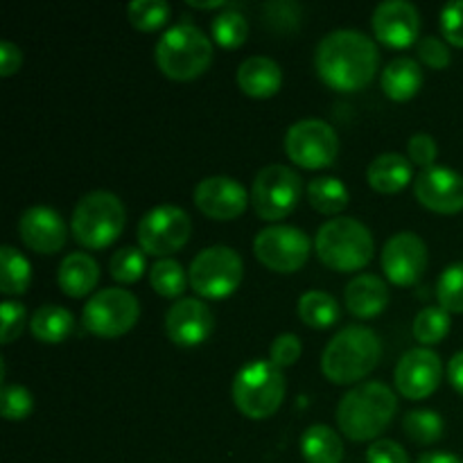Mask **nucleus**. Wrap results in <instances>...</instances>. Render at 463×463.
Segmentation results:
<instances>
[{
    "label": "nucleus",
    "mask_w": 463,
    "mask_h": 463,
    "mask_svg": "<svg viewBox=\"0 0 463 463\" xmlns=\"http://www.w3.org/2000/svg\"><path fill=\"white\" fill-rule=\"evenodd\" d=\"M414 197L441 215L463 211V176L450 167H430L414 181Z\"/></svg>",
    "instance_id": "a211bd4d"
},
{
    "label": "nucleus",
    "mask_w": 463,
    "mask_h": 463,
    "mask_svg": "<svg viewBox=\"0 0 463 463\" xmlns=\"http://www.w3.org/2000/svg\"><path fill=\"white\" fill-rule=\"evenodd\" d=\"M75 330V317L61 306H43L30 321V333L43 344H61Z\"/></svg>",
    "instance_id": "bb28decb"
},
{
    "label": "nucleus",
    "mask_w": 463,
    "mask_h": 463,
    "mask_svg": "<svg viewBox=\"0 0 463 463\" xmlns=\"http://www.w3.org/2000/svg\"><path fill=\"white\" fill-rule=\"evenodd\" d=\"M129 23L140 32H154L170 18V5L163 0H134L127 7Z\"/></svg>",
    "instance_id": "f704fd0d"
},
{
    "label": "nucleus",
    "mask_w": 463,
    "mask_h": 463,
    "mask_svg": "<svg viewBox=\"0 0 463 463\" xmlns=\"http://www.w3.org/2000/svg\"><path fill=\"white\" fill-rule=\"evenodd\" d=\"M140 317L138 298L122 288L95 292L84 306V326L98 337H120L129 333Z\"/></svg>",
    "instance_id": "9d476101"
},
{
    "label": "nucleus",
    "mask_w": 463,
    "mask_h": 463,
    "mask_svg": "<svg viewBox=\"0 0 463 463\" xmlns=\"http://www.w3.org/2000/svg\"><path fill=\"white\" fill-rule=\"evenodd\" d=\"M315 249L326 267L348 274L373 260L375 242L371 231L355 217H333L317 231Z\"/></svg>",
    "instance_id": "20e7f679"
},
{
    "label": "nucleus",
    "mask_w": 463,
    "mask_h": 463,
    "mask_svg": "<svg viewBox=\"0 0 463 463\" xmlns=\"http://www.w3.org/2000/svg\"><path fill=\"white\" fill-rule=\"evenodd\" d=\"M380 54L373 41L357 30H335L319 41L315 66L321 80L335 90L353 93L378 72Z\"/></svg>",
    "instance_id": "f257e3e1"
},
{
    "label": "nucleus",
    "mask_w": 463,
    "mask_h": 463,
    "mask_svg": "<svg viewBox=\"0 0 463 463\" xmlns=\"http://www.w3.org/2000/svg\"><path fill=\"white\" fill-rule=\"evenodd\" d=\"M373 32L389 48H410L420 32L419 9L407 0H387L373 12Z\"/></svg>",
    "instance_id": "6ab92c4d"
},
{
    "label": "nucleus",
    "mask_w": 463,
    "mask_h": 463,
    "mask_svg": "<svg viewBox=\"0 0 463 463\" xmlns=\"http://www.w3.org/2000/svg\"><path fill=\"white\" fill-rule=\"evenodd\" d=\"M450 333V312L439 307H423L414 319V337L425 346L441 342Z\"/></svg>",
    "instance_id": "473e14b6"
},
{
    "label": "nucleus",
    "mask_w": 463,
    "mask_h": 463,
    "mask_svg": "<svg viewBox=\"0 0 463 463\" xmlns=\"http://www.w3.org/2000/svg\"><path fill=\"white\" fill-rule=\"evenodd\" d=\"M145 269H147V260H145L143 249L122 247L109 260V271L118 283H136L143 279Z\"/></svg>",
    "instance_id": "c9c22d12"
},
{
    "label": "nucleus",
    "mask_w": 463,
    "mask_h": 463,
    "mask_svg": "<svg viewBox=\"0 0 463 463\" xmlns=\"http://www.w3.org/2000/svg\"><path fill=\"white\" fill-rule=\"evenodd\" d=\"M25 306L18 301H5L0 306V342L12 344L25 328Z\"/></svg>",
    "instance_id": "58836bf2"
},
{
    "label": "nucleus",
    "mask_w": 463,
    "mask_h": 463,
    "mask_svg": "<svg viewBox=\"0 0 463 463\" xmlns=\"http://www.w3.org/2000/svg\"><path fill=\"white\" fill-rule=\"evenodd\" d=\"M127 213L120 199L109 190H93L72 211V235L86 249H104L120 238Z\"/></svg>",
    "instance_id": "423d86ee"
},
{
    "label": "nucleus",
    "mask_w": 463,
    "mask_h": 463,
    "mask_svg": "<svg viewBox=\"0 0 463 463\" xmlns=\"http://www.w3.org/2000/svg\"><path fill=\"white\" fill-rule=\"evenodd\" d=\"M448 380L463 396V351L457 353L450 360V364H448Z\"/></svg>",
    "instance_id": "49530a36"
},
{
    "label": "nucleus",
    "mask_w": 463,
    "mask_h": 463,
    "mask_svg": "<svg viewBox=\"0 0 463 463\" xmlns=\"http://www.w3.org/2000/svg\"><path fill=\"white\" fill-rule=\"evenodd\" d=\"M398 411V398L384 383H362L337 405V425L351 441H373Z\"/></svg>",
    "instance_id": "f03ea898"
},
{
    "label": "nucleus",
    "mask_w": 463,
    "mask_h": 463,
    "mask_svg": "<svg viewBox=\"0 0 463 463\" xmlns=\"http://www.w3.org/2000/svg\"><path fill=\"white\" fill-rule=\"evenodd\" d=\"M366 461L369 463H410L405 448L392 439H378L366 450Z\"/></svg>",
    "instance_id": "37998d69"
},
{
    "label": "nucleus",
    "mask_w": 463,
    "mask_h": 463,
    "mask_svg": "<svg viewBox=\"0 0 463 463\" xmlns=\"http://www.w3.org/2000/svg\"><path fill=\"white\" fill-rule=\"evenodd\" d=\"M283 71L269 57H249L238 68V86L249 98L265 99L280 90Z\"/></svg>",
    "instance_id": "4be33fe9"
},
{
    "label": "nucleus",
    "mask_w": 463,
    "mask_h": 463,
    "mask_svg": "<svg viewBox=\"0 0 463 463\" xmlns=\"http://www.w3.org/2000/svg\"><path fill=\"white\" fill-rule=\"evenodd\" d=\"M416 463H463L459 457L450 455V452H428V455L420 457Z\"/></svg>",
    "instance_id": "de8ad7c7"
},
{
    "label": "nucleus",
    "mask_w": 463,
    "mask_h": 463,
    "mask_svg": "<svg viewBox=\"0 0 463 463\" xmlns=\"http://www.w3.org/2000/svg\"><path fill=\"white\" fill-rule=\"evenodd\" d=\"M0 262H3L0 292L5 297H18V294L27 292L32 280V265L27 262V258L21 256L14 247L5 244V247H0Z\"/></svg>",
    "instance_id": "c756f323"
},
{
    "label": "nucleus",
    "mask_w": 463,
    "mask_h": 463,
    "mask_svg": "<svg viewBox=\"0 0 463 463\" xmlns=\"http://www.w3.org/2000/svg\"><path fill=\"white\" fill-rule=\"evenodd\" d=\"M213 39L222 45V48H240L249 36V23L235 9H226V12L217 14L213 18Z\"/></svg>",
    "instance_id": "72a5a7b5"
},
{
    "label": "nucleus",
    "mask_w": 463,
    "mask_h": 463,
    "mask_svg": "<svg viewBox=\"0 0 463 463\" xmlns=\"http://www.w3.org/2000/svg\"><path fill=\"white\" fill-rule=\"evenodd\" d=\"M301 351H303L301 339H298L297 335L292 333L279 335L269 348V355H271L269 362L274 366H279V369H285V366L297 364L298 357H301Z\"/></svg>",
    "instance_id": "ea45409f"
},
{
    "label": "nucleus",
    "mask_w": 463,
    "mask_h": 463,
    "mask_svg": "<svg viewBox=\"0 0 463 463\" xmlns=\"http://www.w3.org/2000/svg\"><path fill=\"white\" fill-rule=\"evenodd\" d=\"M194 203L211 220H238L249 206V193L231 176H206L194 188Z\"/></svg>",
    "instance_id": "dca6fc26"
},
{
    "label": "nucleus",
    "mask_w": 463,
    "mask_h": 463,
    "mask_svg": "<svg viewBox=\"0 0 463 463\" xmlns=\"http://www.w3.org/2000/svg\"><path fill=\"white\" fill-rule=\"evenodd\" d=\"M23 63V52L18 45H14L12 41H3L0 43V75L9 77L21 68Z\"/></svg>",
    "instance_id": "a18cd8bd"
},
{
    "label": "nucleus",
    "mask_w": 463,
    "mask_h": 463,
    "mask_svg": "<svg viewBox=\"0 0 463 463\" xmlns=\"http://www.w3.org/2000/svg\"><path fill=\"white\" fill-rule=\"evenodd\" d=\"M190 5H193V7H199V9H220V7H226L224 0H211V3H203V0H190Z\"/></svg>",
    "instance_id": "09e8293b"
},
{
    "label": "nucleus",
    "mask_w": 463,
    "mask_h": 463,
    "mask_svg": "<svg viewBox=\"0 0 463 463\" xmlns=\"http://www.w3.org/2000/svg\"><path fill=\"white\" fill-rule=\"evenodd\" d=\"M213 61V43L199 27L179 23L156 43V63L170 80L188 81L203 75Z\"/></svg>",
    "instance_id": "39448f33"
},
{
    "label": "nucleus",
    "mask_w": 463,
    "mask_h": 463,
    "mask_svg": "<svg viewBox=\"0 0 463 463\" xmlns=\"http://www.w3.org/2000/svg\"><path fill=\"white\" fill-rule=\"evenodd\" d=\"M407 149H410L411 165H419V167H423V170L434 167L439 149H437V140H434L432 136H428V134L411 136Z\"/></svg>",
    "instance_id": "79ce46f5"
},
{
    "label": "nucleus",
    "mask_w": 463,
    "mask_h": 463,
    "mask_svg": "<svg viewBox=\"0 0 463 463\" xmlns=\"http://www.w3.org/2000/svg\"><path fill=\"white\" fill-rule=\"evenodd\" d=\"M307 202L324 215H337L348 206V188L337 176H319L307 184Z\"/></svg>",
    "instance_id": "c85d7f7f"
},
{
    "label": "nucleus",
    "mask_w": 463,
    "mask_h": 463,
    "mask_svg": "<svg viewBox=\"0 0 463 463\" xmlns=\"http://www.w3.org/2000/svg\"><path fill=\"white\" fill-rule=\"evenodd\" d=\"M441 357L432 348H411L401 357L396 371H393L398 392L410 401H423V398L432 396L441 384Z\"/></svg>",
    "instance_id": "2eb2a0df"
},
{
    "label": "nucleus",
    "mask_w": 463,
    "mask_h": 463,
    "mask_svg": "<svg viewBox=\"0 0 463 463\" xmlns=\"http://www.w3.org/2000/svg\"><path fill=\"white\" fill-rule=\"evenodd\" d=\"M303 194V179L288 165H267L256 175L251 185L253 211L260 220L276 222L297 208Z\"/></svg>",
    "instance_id": "1a4fd4ad"
},
{
    "label": "nucleus",
    "mask_w": 463,
    "mask_h": 463,
    "mask_svg": "<svg viewBox=\"0 0 463 463\" xmlns=\"http://www.w3.org/2000/svg\"><path fill=\"white\" fill-rule=\"evenodd\" d=\"M428 269V247L411 231L392 235L383 249V271L393 285L411 288Z\"/></svg>",
    "instance_id": "4468645a"
},
{
    "label": "nucleus",
    "mask_w": 463,
    "mask_h": 463,
    "mask_svg": "<svg viewBox=\"0 0 463 463\" xmlns=\"http://www.w3.org/2000/svg\"><path fill=\"white\" fill-rule=\"evenodd\" d=\"M244 265L235 249L215 244L194 256L188 269L190 288L203 298H226L242 283Z\"/></svg>",
    "instance_id": "6e6552de"
},
{
    "label": "nucleus",
    "mask_w": 463,
    "mask_h": 463,
    "mask_svg": "<svg viewBox=\"0 0 463 463\" xmlns=\"http://www.w3.org/2000/svg\"><path fill=\"white\" fill-rule=\"evenodd\" d=\"M441 32L452 45L463 48V0H452L443 7Z\"/></svg>",
    "instance_id": "a19ab883"
},
{
    "label": "nucleus",
    "mask_w": 463,
    "mask_h": 463,
    "mask_svg": "<svg viewBox=\"0 0 463 463\" xmlns=\"http://www.w3.org/2000/svg\"><path fill=\"white\" fill-rule=\"evenodd\" d=\"M18 233H21V240L27 249L43 253V256L57 253L68 240L66 222L61 220L57 211L48 206L27 208L18 220Z\"/></svg>",
    "instance_id": "aec40b11"
},
{
    "label": "nucleus",
    "mask_w": 463,
    "mask_h": 463,
    "mask_svg": "<svg viewBox=\"0 0 463 463\" xmlns=\"http://www.w3.org/2000/svg\"><path fill=\"white\" fill-rule=\"evenodd\" d=\"M213 328L215 317L199 298H179L165 315V333L176 346H199L211 337Z\"/></svg>",
    "instance_id": "f3484780"
},
{
    "label": "nucleus",
    "mask_w": 463,
    "mask_h": 463,
    "mask_svg": "<svg viewBox=\"0 0 463 463\" xmlns=\"http://www.w3.org/2000/svg\"><path fill=\"white\" fill-rule=\"evenodd\" d=\"M312 242L301 229L288 224L267 226L253 240V253L271 271L292 274L298 271L310 258Z\"/></svg>",
    "instance_id": "f8f14e48"
},
{
    "label": "nucleus",
    "mask_w": 463,
    "mask_h": 463,
    "mask_svg": "<svg viewBox=\"0 0 463 463\" xmlns=\"http://www.w3.org/2000/svg\"><path fill=\"white\" fill-rule=\"evenodd\" d=\"M0 410L5 420H25L34 410V398L21 384H5L0 392Z\"/></svg>",
    "instance_id": "4c0bfd02"
},
{
    "label": "nucleus",
    "mask_w": 463,
    "mask_h": 463,
    "mask_svg": "<svg viewBox=\"0 0 463 463\" xmlns=\"http://www.w3.org/2000/svg\"><path fill=\"white\" fill-rule=\"evenodd\" d=\"M439 306L448 312H463V262L446 267L437 283Z\"/></svg>",
    "instance_id": "e433bc0d"
},
{
    "label": "nucleus",
    "mask_w": 463,
    "mask_h": 463,
    "mask_svg": "<svg viewBox=\"0 0 463 463\" xmlns=\"http://www.w3.org/2000/svg\"><path fill=\"white\" fill-rule=\"evenodd\" d=\"M402 428L405 434L419 446H430V443H437L443 437V419L432 410H414L402 419Z\"/></svg>",
    "instance_id": "2f4dec72"
},
{
    "label": "nucleus",
    "mask_w": 463,
    "mask_h": 463,
    "mask_svg": "<svg viewBox=\"0 0 463 463\" xmlns=\"http://www.w3.org/2000/svg\"><path fill=\"white\" fill-rule=\"evenodd\" d=\"M298 317L306 326L315 330L333 328L342 317V307H339L337 298L328 292H319L312 289L298 298Z\"/></svg>",
    "instance_id": "cd10ccee"
},
{
    "label": "nucleus",
    "mask_w": 463,
    "mask_h": 463,
    "mask_svg": "<svg viewBox=\"0 0 463 463\" xmlns=\"http://www.w3.org/2000/svg\"><path fill=\"white\" fill-rule=\"evenodd\" d=\"M285 387V375L279 366L267 360L249 362L233 380V402L247 419H269L283 402Z\"/></svg>",
    "instance_id": "0eeeda50"
},
{
    "label": "nucleus",
    "mask_w": 463,
    "mask_h": 463,
    "mask_svg": "<svg viewBox=\"0 0 463 463\" xmlns=\"http://www.w3.org/2000/svg\"><path fill=\"white\" fill-rule=\"evenodd\" d=\"M380 84H383L387 98L396 99V102H405V99L414 98L420 86H423V71H420L416 59L396 57L383 71Z\"/></svg>",
    "instance_id": "393cba45"
},
{
    "label": "nucleus",
    "mask_w": 463,
    "mask_h": 463,
    "mask_svg": "<svg viewBox=\"0 0 463 463\" xmlns=\"http://www.w3.org/2000/svg\"><path fill=\"white\" fill-rule=\"evenodd\" d=\"M416 50H419V57L432 68H446L450 63V50L437 36H423Z\"/></svg>",
    "instance_id": "c03bdc74"
},
{
    "label": "nucleus",
    "mask_w": 463,
    "mask_h": 463,
    "mask_svg": "<svg viewBox=\"0 0 463 463\" xmlns=\"http://www.w3.org/2000/svg\"><path fill=\"white\" fill-rule=\"evenodd\" d=\"M301 452L307 463H342L344 443L328 425H312L303 432Z\"/></svg>",
    "instance_id": "a878e982"
},
{
    "label": "nucleus",
    "mask_w": 463,
    "mask_h": 463,
    "mask_svg": "<svg viewBox=\"0 0 463 463\" xmlns=\"http://www.w3.org/2000/svg\"><path fill=\"white\" fill-rule=\"evenodd\" d=\"M346 310L360 319H373L389 306V289L380 276L360 274L346 285L344 292Z\"/></svg>",
    "instance_id": "412c9836"
},
{
    "label": "nucleus",
    "mask_w": 463,
    "mask_h": 463,
    "mask_svg": "<svg viewBox=\"0 0 463 463\" xmlns=\"http://www.w3.org/2000/svg\"><path fill=\"white\" fill-rule=\"evenodd\" d=\"M411 176H414L411 161L396 152H387L375 156L373 163L369 165V170H366V179H369L371 188H373L375 193L383 194L401 193L402 188L410 185Z\"/></svg>",
    "instance_id": "5701e85b"
},
{
    "label": "nucleus",
    "mask_w": 463,
    "mask_h": 463,
    "mask_svg": "<svg viewBox=\"0 0 463 463\" xmlns=\"http://www.w3.org/2000/svg\"><path fill=\"white\" fill-rule=\"evenodd\" d=\"M59 288L66 297L72 298H81L86 294H90V289L98 285L99 280V267L89 253H68L66 258L59 265Z\"/></svg>",
    "instance_id": "b1692460"
},
{
    "label": "nucleus",
    "mask_w": 463,
    "mask_h": 463,
    "mask_svg": "<svg viewBox=\"0 0 463 463\" xmlns=\"http://www.w3.org/2000/svg\"><path fill=\"white\" fill-rule=\"evenodd\" d=\"M285 154L289 161L307 170L333 165L339 154V136L333 127L317 118L294 122L285 134Z\"/></svg>",
    "instance_id": "9b49d317"
},
{
    "label": "nucleus",
    "mask_w": 463,
    "mask_h": 463,
    "mask_svg": "<svg viewBox=\"0 0 463 463\" xmlns=\"http://www.w3.org/2000/svg\"><path fill=\"white\" fill-rule=\"evenodd\" d=\"M193 222L179 206H156L140 220L138 242L149 256H170L176 253L190 238Z\"/></svg>",
    "instance_id": "ddd939ff"
},
{
    "label": "nucleus",
    "mask_w": 463,
    "mask_h": 463,
    "mask_svg": "<svg viewBox=\"0 0 463 463\" xmlns=\"http://www.w3.org/2000/svg\"><path fill=\"white\" fill-rule=\"evenodd\" d=\"M383 346L380 337L364 326L339 330L321 355V371L333 384H355L378 366Z\"/></svg>",
    "instance_id": "7ed1b4c3"
},
{
    "label": "nucleus",
    "mask_w": 463,
    "mask_h": 463,
    "mask_svg": "<svg viewBox=\"0 0 463 463\" xmlns=\"http://www.w3.org/2000/svg\"><path fill=\"white\" fill-rule=\"evenodd\" d=\"M149 283H152L154 292L161 294L165 298H179L185 292V269L181 262L172 260V258H161L156 265L149 271Z\"/></svg>",
    "instance_id": "7c9ffc66"
}]
</instances>
